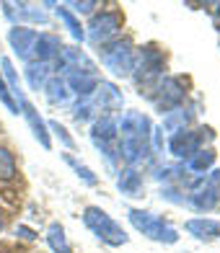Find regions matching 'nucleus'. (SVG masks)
Masks as SVG:
<instances>
[{
	"label": "nucleus",
	"instance_id": "16",
	"mask_svg": "<svg viewBox=\"0 0 220 253\" xmlns=\"http://www.w3.org/2000/svg\"><path fill=\"white\" fill-rule=\"evenodd\" d=\"M184 230L200 243H213V240L220 238V220H213V217H189L184 222Z\"/></svg>",
	"mask_w": 220,
	"mask_h": 253
},
{
	"label": "nucleus",
	"instance_id": "6",
	"mask_svg": "<svg viewBox=\"0 0 220 253\" xmlns=\"http://www.w3.org/2000/svg\"><path fill=\"white\" fill-rule=\"evenodd\" d=\"M215 140L213 126H194V129H181L173 132L168 137V153L173 158H179L187 163L189 158H194L200 150H205V145H210Z\"/></svg>",
	"mask_w": 220,
	"mask_h": 253
},
{
	"label": "nucleus",
	"instance_id": "34",
	"mask_svg": "<svg viewBox=\"0 0 220 253\" xmlns=\"http://www.w3.org/2000/svg\"><path fill=\"white\" fill-rule=\"evenodd\" d=\"M218 18H220V10H218Z\"/></svg>",
	"mask_w": 220,
	"mask_h": 253
},
{
	"label": "nucleus",
	"instance_id": "13",
	"mask_svg": "<svg viewBox=\"0 0 220 253\" xmlns=\"http://www.w3.org/2000/svg\"><path fill=\"white\" fill-rule=\"evenodd\" d=\"M3 8V16L8 21H13V26H31V24H42L47 26L50 24V16L42 5H34V3H0Z\"/></svg>",
	"mask_w": 220,
	"mask_h": 253
},
{
	"label": "nucleus",
	"instance_id": "25",
	"mask_svg": "<svg viewBox=\"0 0 220 253\" xmlns=\"http://www.w3.org/2000/svg\"><path fill=\"white\" fill-rule=\"evenodd\" d=\"M55 13H57L60 24L67 29V34H70L75 42H86V26L80 24V18H78V16H73L65 5H57V3H55Z\"/></svg>",
	"mask_w": 220,
	"mask_h": 253
},
{
	"label": "nucleus",
	"instance_id": "7",
	"mask_svg": "<svg viewBox=\"0 0 220 253\" xmlns=\"http://www.w3.org/2000/svg\"><path fill=\"white\" fill-rule=\"evenodd\" d=\"M91 142L104 155L109 166L119 163V145H117V119L114 117H96L91 122Z\"/></svg>",
	"mask_w": 220,
	"mask_h": 253
},
{
	"label": "nucleus",
	"instance_id": "27",
	"mask_svg": "<svg viewBox=\"0 0 220 253\" xmlns=\"http://www.w3.org/2000/svg\"><path fill=\"white\" fill-rule=\"evenodd\" d=\"M18 173V163L8 147H0V181H13Z\"/></svg>",
	"mask_w": 220,
	"mask_h": 253
},
{
	"label": "nucleus",
	"instance_id": "30",
	"mask_svg": "<svg viewBox=\"0 0 220 253\" xmlns=\"http://www.w3.org/2000/svg\"><path fill=\"white\" fill-rule=\"evenodd\" d=\"M101 3L99 0H70V3H65V8L70 10L73 16H80V13H94V8H99Z\"/></svg>",
	"mask_w": 220,
	"mask_h": 253
},
{
	"label": "nucleus",
	"instance_id": "35",
	"mask_svg": "<svg viewBox=\"0 0 220 253\" xmlns=\"http://www.w3.org/2000/svg\"><path fill=\"white\" fill-rule=\"evenodd\" d=\"M218 204H220V197H218Z\"/></svg>",
	"mask_w": 220,
	"mask_h": 253
},
{
	"label": "nucleus",
	"instance_id": "29",
	"mask_svg": "<svg viewBox=\"0 0 220 253\" xmlns=\"http://www.w3.org/2000/svg\"><path fill=\"white\" fill-rule=\"evenodd\" d=\"M47 129H50V134H55L57 140L62 142V147H65V150H73V147H75V140H73V134L67 132L65 126L60 124V122H55V119H52V122H47Z\"/></svg>",
	"mask_w": 220,
	"mask_h": 253
},
{
	"label": "nucleus",
	"instance_id": "31",
	"mask_svg": "<svg viewBox=\"0 0 220 253\" xmlns=\"http://www.w3.org/2000/svg\"><path fill=\"white\" fill-rule=\"evenodd\" d=\"M0 103L10 111V114H18V106H16V98H13V93L8 90V83H5V78H3V73H0Z\"/></svg>",
	"mask_w": 220,
	"mask_h": 253
},
{
	"label": "nucleus",
	"instance_id": "18",
	"mask_svg": "<svg viewBox=\"0 0 220 253\" xmlns=\"http://www.w3.org/2000/svg\"><path fill=\"white\" fill-rule=\"evenodd\" d=\"M44 96H47V101L52 103V106H67V103L73 101V93H70V88H67L62 75H52L47 80V85H44Z\"/></svg>",
	"mask_w": 220,
	"mask_h": 253
},
{
	"label": "nucleus",
	"instance_id": "3",
	"mask_svg": "<svg viewBox=\"0 0 220 253\" xmlns=\"http://www.w3.org/2000/svg\"><path fill=\"white\" fill-rule=\"evenodd\" d=\"M127 220H130V225L137 230V233L145 235L148 240H153V243H164V246L179 243L176 227H173L168 220H164L161 214H156V212L130 207V210H127Z\"/></svg>",
	"mask_w": 220,
	"mask_h": 253
},
{
	"label": "nucleus",
	"instance_id": "28",
	"mask_svg": "<svg viewBox=\"0 0 220 253\" xmlns=\"http://www.w3.org/2000/svg\"><path fill=\"white\" fill-rule=\"evenodd\" d=\"M94 117H96V109L91 103V98H78V103L73 106V119L86 124V122H94Z\"/></svg>",
	"mask_w": 220,
	"mask_h": 253
},
{
	"label": "nucleus",
	"instance_id": "17",
	"mask_svg": "<svg viewBox=\"0 0 220 253\" xmlns=\"http://www.w3.org/2000/svg\"><path fill=\"white\" fill-rule=\"evenodd\" d=\"M60 47H62L60 37H55V34H50V31H39L37 34V44H34L31 62H47V65H52L57 52H60Z\"/></svg>",
	"mask_w": 220,
	"mask_h": 253
},
{
	"label": "nucleus",
	"instance_id": "1",
	"mask_svg": "<svg viewBox=\"0 0 220 253\" xmlns=\"http://www.w3.org/2000/svg\"><path fill=\"white\" fill-rule=\"evenodd\" d=\"M119 160L130 168H140L153 155V124L143 111H124L117 119Z\"/></svg>",
	"mask_w": 220,
	"mask_h": 253
},
{
	"label": "nucleus",
	"instance_id": "15",
	"mask_svg": "<svg viewBox=\"0 0 220 253\" xmlns=\"http://www.w3.org/2000/svg\"><path fill=\"white\" fill-rule=\"evenodd\" d=\"M37 29L31 26H10L8 29V44L13 54L18 57L21 62H31V54H34V44H37Z\"/></svg>",
	"mask_w": 220,
	"mask_h": 253
},
{
	"label": "nucleus",
	"instance_id": "5",
	"mask_svg": "<svg viewBox=\"0 0 220 253\" xmlns=\"http://www.w3.org/2000/svg\"><path fill=\"white\" fill-rule=\"evenodd\" d=\"M135 44L130 39H111L99 47V60L114 78H130L135 70Z\"/></svg>",
	"mask_w": 220,
	"mask_h": 253
},
{
	"label": "nucleus",
	"instance_id": "22",
	"mask_svg": "<svg viewBox=\"0 0 220 253\" xmlns=\"http://www.w3.org/2000/svg\"><path fill=\"white\" fill-rule=\"evenodd\" d=\"M194 119V111L189 106H179V109H173L168 114H164V122H161V129H166V132H181V129H189V124Z\"/></svg>",
	"mask_w": 220,
	"mask_h": 253
},
{
	"label": "nucleus",
	"instance_id": "14",
	"mask_svg": "<svg viewBox=\"0 0 220 253\" xmlns=\"http://www.w3.org/2000/svg\"><path fill=\"white\" fill-rule=\"evenodd\" d=\"M91 103H94L96 114H101V117H114L124 101H122V90L111 80H99L94 96H91Z\"/></svg>",
	"mask_w": 220,
	"mask_h": 253
},
{
	"label": "nucleus",
	"instance_id": "26",
	"mask_svg": "<svg viewBox=\"0 0 220 253\" xmlns=\"http://www.w3.org/2000/svg\"><path fill=\"white\" fill-rule=\"evenodd\" d=\"M62 160H65V166H70L73 168V173L86 183V186H99V176L94 173V168H88L83 160H78L73 153H62Z\"/></svg>",
	"mask_w": 220,
	"mask_h": 253
},
{
	"label": "nucleus",
	"instance_id": "4",
	"mask_svg": "<svg viewBox=\"0 0 220 253\" xmlns=\"http://www.w3.org/2000/svg\"><path fill=\"white\" fill-rule=\"evenodd\" d=\"M83 225L101 240V243H107L111 248H119V246L130 243L127 230L114 220L107 210H101V207H94V204L86 207V210H83Z\"/></svg>",
	"mask_w": 220,
	"mask_h": 253
},
{
	"label": "nucleus",
	"instance_id": "12",
	"mask_svg": "<svg viewBox=\"0 0 220 253\" xmlns=\"http://www.w3.org/2000/svg\"><path fill=\"white\" fill-rule=\"evenodd\" d=\"M218 197H220V191L213 186V181L207 176H200V178L189 181L184 204L192 207L194 212H210V210L218 207Z\"/></svg>",
	"mask_w": 220,
	"mask_h": 253
},
{
	"label": "nucleus",
	"instance_id": "10",
	"mask_svg": "<svg viewBox=\"0 0 220 253\" xmlns=\"http://www.w3.org/2000/svg\"><path fill=\"white\" fill-rule=\"evenodd\" d=\"M122 24L124 21H122L119 10H101V13H94L88 21V26H86V39L91 44H96V47H101V44L117 39Z\"/></svg>",
	"mask_w": 220,
	"mask_h": 253
},
{
	"label": "nucleus",
	"instance_id": "20",
	"mask_svg": "<svg viewBox=\"0 0 220 253\" xmlns=\"http://www.w3.org/2000/svg\"><path fill=\"white\" fill-rule=\"evenodd\" d=\"M52 65L47 62H26V70H24V80H26V85L31 90H44V85H47V80L52 78Z\"/></svg>",
	"mask_w": 220,
	"mask_h": 253
},
{
	"label": "nucleus",
	"instance_id": "23",
	"mask_svg": "<svg viewBox=\"0 0 220 253\" xmlns=\"http://www.w3.org/2000/svg\"><path fill=\"white\" fill-rule=\"evenodd\" d=\"M65 83L70 93L78 98H91L99 85V75H65Z\"/></svg>",
	"mask_w": 220,
	"mask_h": 253
},
{
	"label": "nucleus",
	"instance_id": "21",
	"mask_svg": "<svg viewBox=\"0 0 220 253\" xmlns=\"http://www.w3.org/2000/svg\"><path fill=\"white\" fill-rule=\"evenodd\" d=\"M117 189L124 194V197H140L143 191V173L140 168H130L124 166L117 176Z\"/></svg>",
	"mask_w": 220,
	"mask_h": 253
},
{
	"label": "nucleus",
	"instance_id": "2",
	"mask_svg": "<svg viewBox=\"0 0 220 253\" xmlns=\"http://www.w3.org/2000/svg\"><path fill=\"white\" fill-rule=\"evenodd\" d=\"M166 75V52L158 47V44H145V47L137 49L135 54V70H132V80L135 85L140 88V93H150L158 80Z\"/></svg>",
	"mask_w": 220,
	"mask_h": 253
},
{
	"label": "nucleus",
	"instance_id": "33",
	"mask_svg": "<svg viewBox=\"0 0 220 253\" xmlns=\"http://www.w3.org/2000/svg\"><path fill=\"white\" fill-rule=\"evenodd\" d=\"M0 233H3V214H0Z\"/></svg>",
	"mask_w": 220,
	"mask_h": 253
},
{
	"label": "nucleus",
	"instance_id": "11",
	"mask_svg": "<svg viewBox=\"0 0 220 253\" xmlns=\"http://www.w3.org/2000/svg\"><path fill=\"white\" fill-rule=\"evenodd\" d=\"M13 98H16V106H18V114L24 117V122L29 124V129H31V134H34V140H37L44 150H52V134H50V129H47V122L42 119V114L37 111V106L29 101V96H26V90L24 88H18L16 93H13Z\"/></svg>",
	"mask_w": 220,
	"mask_h": 253
},
{
	"label": "nucleus",
	"instance_id": "24",
	"mask_svg": "<svg viewBox=\"0 0 220 253\" xmlns=\"http://www.w3.org/2000/svg\"><path fill=\"white\" fill-rule=\"evenodd\" d=\"M47 246H50V251L52 253H75L73 251V246H70V240H67V235H65V227H62V222H50L47 225Z\"/></svg>",
	"mask_w": 220,
	"mask_h": 253
},
{
	"label": "nucleus",
	"instance_id": "32",
	"mask_svg": "<svg viewBox=\"0 0 220 253\" xmlns=\"http://www.w3.org/2000/svg\"><path fill=\"white\" fill-rule=\"evenodd\" d=\"M16 233H21V238H26V240H34V238H37V235H34V233H31L29 227H18Z\"/></svg>",
	"mask_w": 220,
	"mask_h": 253
},
{
	"label": "nucleus",
	"instance_id": "9",
	"mask_svg": "<svg viewBox=\"0 0 220 253\" xmlns=\"http://www.w3.org/2000/svg\"><path fill=\"white\" fill-rule=\"evenodd\" d=\"M52 73L55 75H99L96 73V62L80 49V47H67L62 44L57 52L55 62H52Z\"/></svg>",
	"mask_w": 220,
	"mask_h": 253
},
{
	"label": "nucleus",
	"instance_id": "8",
	"mask_svg": "<svg viewBox=\"0 0 220 253\" xmlns=\"http://www.w3.org/2000/svg\"><path fill=\"white\" fill-rule=\"evenodd\" d=\"M148 98L153 101V106L161 114H168L173 109L184 106L187 101V88H184V78L181 75H164L158 80V85L148 93Z\"/></svg>",
	"mask_w": 220,
	"mask_h": 253
},
{
	"label": "nucleus",
	"instance_id": "19",
	"mask_svg": "<svg viewBox=\"0 0 220 253\" xmlns=\"http://www.w3.org/2000/svg\"><path fill=\"white\" fill-rule=\"evenodd\" d=\"M215 160H218V153L213 150V147H205V150H200L194 158H189L187 163H184V168H187L189 176L200 178V176H207V173H210L213 166H215Z\"/></svg>",
	"mask_w": 220,
	"mask_h": 253
}]
</instances>
